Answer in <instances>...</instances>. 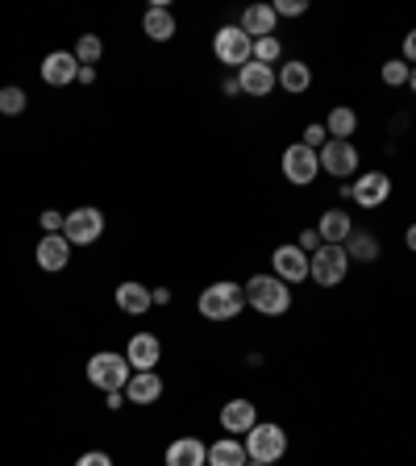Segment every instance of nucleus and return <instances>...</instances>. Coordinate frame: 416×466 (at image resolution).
I'll return each instance as SVG.
<instances>
[{
    "instance_id": "obj_39",
    "label": "nucleus",
    "mask_w": 416,
    "mask_h": 466,
    "mask_svg": "<svg viewBox=\"0 0 416 466\" xmlns=\"http://www.w3.org/2000/svg\"><path fill=\"white\" fill-rule=\"evenodd\" d=\"M105 404H108V408H121V404H125V392H108Z\"/></svg>"
},
{
    "instance_id": "obj_25",
    "label": "nucleus",
    "mask_w": 416,
    "mask_h": 466,
    "mask_svg": "<svg viewBox=\"0 0 416 466\" xmlns=\"http://www.w3.org/2000/svg\"><path fill=\"white\" fill-rule=\"evenodd\" d=\"M345 254L358 258V263H375V258H379V238L367 233V229H354V233L345 238Z\"/></svg>"
},
{
    "instance_id": "obj_37",
    "label": "nucleus",
    "mask_w": 416,
    "mask_h": 466,
    "mask_svg": "<svg viewBox=\"0 0 416 466\" xmlns=\"http://www.w3.org/2000/svg\"><path fill=\"white\" fill-rule=\"evenodd\" d=\"M80 84H96V67H80V75H75Z\"/></svg>"
},
{
    "instance_id": "obj_11",
    "label": "nucleus",
    "mask_w": 416,
    "mask_h": 466,
    "mask_svg": "<svg viewBox=\"0 0 416 466\" xmlns=\"http://www.w3.org/2000/svg\"><path fill=\"white\" fill-rule=\"evenodd\" d=\"M387 196H392V180L383 171H367V175H358L350 183V200H358L362 208H379Z\"/></svg>"
},
{
    "instance_id": "obj_6",
    "label": "nucleus",
    "mask_w": 416,
    "mask_h": 466,
    "mask_svg": "<svg viewBox=\"0 0 416 466\" xmlns=\"http://www.w3.org/2000/svg\"><path fill=\"white\" fill-rule=\"evenodd\" d=\"M345 271H350V254H345V246H329V241H325L321 250L309 258V275L321 287H337L345 279Z\"/></svg>"
},
{
    "instance_id": "obj_12",
    "label": "nucleus",
    "mask_w": 416,
    "mask_h": 466,
    "mask_svg": "<svg viewBox=\"0 0 416 466\" xmlns=\"http://www.w3.org/2000/svg\"><path fill=\"white\" fill-rule=\"evenodd\" d=\"M34 258H38V267H42V271H50V275H55V271H63V267L72 263V241L63 238V233H42Z\"/></svg>"
},
{
    "instance_id": "obj_31",
    "label": "nucleus",
    "mask_w": 416,
    "mask_h": 466,
    "mask_svg": "<svg viewBox=\"0 0 416 466\" xmlns=\"http://www.w3.org/2000/svg\"><path fill=\"white\" fill-rule=\"evenodd\" d=\"M271 9H275V17H300V13H309V4L304 0H275Z\"/></svg>"
},
{
    "instance_id": "obj_34",
    "label": "nucleus",
    "mask_w": 416,
    "mask_h": 466,
    "mask_svg": "<svg viewBox=\"0 0 416 466\" xmlns=\"http://www.w3.org/2000/svg\"><path fill=\"white\" fill-rule=\"evenodd\" d=\"M63 221H67V216H63V213H55V208H47V213L38 216V225L47 229V233H63Z\"/></svg>"
},
{
    "instance_id": "obj_40",
    "label": "nucleus",
    "mask_w": 416,
    "mask_h": 466,
    "mask_svg": "<svg viewBox=\"0 0 416 466\" xmlns=\"http://www.w3.org/2000/svg\"><path fill=\"white\" fill-rule=\"evenodd\" d=\"M404 241H408V250H416V225H408V233H404Z\"/></svg>"
},
{
    "instance_id": "obj_15",
    "label": "nucleus",
    "mask_w": 416,
    "mask_h": 466,
    "mask_svg": "<svg viewBox=\"0 0 416 466\" xmlns=\"http://www.w3.org/2000/svg\"><path fill=\"white\" fill-rule=\"evenodd\" d=\"M275 84H279L275 67H262V63H254V59H250L246 67L238 72V88H242L246 96H259V100H262V96H271Z\"/></svg>"
},
{
    "instance_id": "obj_27",
    "label": "nucleus",
    "mask_w": 416,
    "mask_h": 466,
    "mask_svg": "<svg viewBox=\"0 0 416 466\" xmlns=\"http://www.w3.org/2000/svg\"><path fill=\"white\" fill-rule=\"evenodd\" d=\"M72 55H75V63H80V67H92V63L100 59V55H105V42H100L96 34H83L80 42H75Z\"/></svg>"
},
{
    "instance_id": "obj_24",
    "label": "nucleus",
    "mask_w": 416,
    "mask_h": 466,
    "mask_svg": "<svg viewBox=\"0 0 416 466\" xmlns=\"http://www.w3.org/2000/svg\"><path fill=\"white\" fill-rule=\"evenodd\" d=\"M142 30H146V38H155V42H171V38H175V17H171L163 4H155V9H146Z\"/></svg>"
},
{
    "instance_id": "obj_13",
    "label": "nucleus",
    "mask_w": 416,
    "mask_h": 466,
    "mask_svg": "<svg viewBox=\"0 0 416 466\" xmlns=\"http://www.w3.org/2000/svg\"><path fill=\"white\" fill-rule=\"evenodd\" d=\"M125 359H130L133 371H155L158 359H163V342L155 334H133L130 346H125Z\"/></svg>"
},
{
    "instance_id": "obj_10",
    "label": "nucleus",
    "mask_w": 416,
    "mask_h": 466,
    "mask_svg": "<svg viewBox=\"0 0 416 466\" xmlns=\"http://www.w3.org/2000/svg\"><path fill=\"white\" fill-rule=\"evenodd\" d=\"M271 275L284 279V284H300V279H309V254L300 250V246H275L271 254Z\"/></svg>"
},
{
    "instance_id": "obj_17",
    "label": "nucleus",
    "mask_w": 416,
    "mask_h": 466,
    "mask_svg": "<svg viewBox=\"0 0 416 466\" xmlns=\"http://www.w3.org/2000/svg\"><path fill=\"white\" fill-rule=\"evenodd\" d=\"M259 425V408H254V400H229L225 408H221V429L225 433H250Z\"/></svg>"
},
{
    "instance_id": "obj_38",
    "label": "nucleus",
    "mask_w": 416,
    "mask_h": 466,
    "mask_svg": "<svg viewBox=\"0 0 416 466\" xmlns=\"http://www.w3.org/2000/svg\"><path fill=\"white\" fill-rule=\"evenodd\" d=\"M150 300H155V304H171V292H166V287H155V292H150Z\"/></svg>"
},
{
    "instance_id": "obj_14",
    "label": "nucleus",
    "mask_w": 416,
    "mask_h": 466,
    "mask_svg": "<svg viewBox=\"0 0 416 466\" xmlns=\"http://www.w3.org/2000/svg\"><path fill=\"white\" fill-rule=\"evenodd\" d=\"M75 75H80V63H75L72 50H55V55H47V59H42V80H47L50 88L75 84Z\"/></svg>"
},
{
    "instance_id": "obj_35",
    "label": "nucleus",
    "mask_w": 416,
    "mask_h": 466,
    "mask_svg": "<svg viewBox=\"0 0 416 466\" xmlns=\"http://www.w3.org/2000/svg\"><path fill=\"white\" fill-rule=\"evenodd\" d=\"M75 466H113V458H108L105 450H88V454H80Z\"/></svg>"
},
{
    "instance_id": "obj_23",
    "label": "nucleus",
    "mask_w": 416,
    "mask_h": 466,
    "mask_svg": "<svg viewBox=\"0 0 416 466\" xmlns=\"http://www.w3.org/2000/svg\"><path fill=\"white\" fill-rule=\"evenodd\" d=\"M279 88L292 92V96L309 92V88H312V67H309V63H300V59L284 63V67H279Z\"/></svg>"
},
{
    "instance_id": "obj_9",
    "label": "nucleus",
    "mask_w": 416,
    "mask_h": 466,
    "mask_svg": "<svg viewBox=\"0 0 416 466\" xmlns=\"http://www.w3.org/2000/svg\"><path fill=\"white\" fill-rule=\"evenodd\" d=\"M317 158H321V171H329V175H337V180H345V175H354L358 171L354 142H337V138H329V142L317 150Z\"/></svg>"
},
{
    "instance_id": "obj_7",
    "label": "nucleus",
    "mask_w": 416,
    "mask_h": 466,
    "mask_svg": "<svg viewBox=\"0 0 416 466\" xmlns=\"http://www.w3.org/2000/svg\"><path fill=\"white\" fill-rule=\"evenodd\" d=\"M100 233H105V213L100 208H75L63 221V238L72 241V246H92Z\"/></svg>"
},
{
    "instance_id": "obj_36",
    "label": "nucleus",
    "mask_w": 416,
    "mask_h": 466,
    "mask_svg": "<svg viewBox=\"0 0 416 466\" xmlns=\"http://www.w3.org/2000/svg\"><path fill=\"white\" fill-rule=\"evenodd\" d=\"M404 63H416V30L404 34Z\"/></svg>"
},
{
    "instance_id": "obj_20",
    "label": "nucleus",
    "mask_w": 416,
    "mask_h": 466,
    "mask_svg": "<svg viewBox=\"0 0 416 466\" xmlns=\"http://www.w3.org/2000/svg\"><path fill=\"white\" fill-rule=\"evenodd\" d=\"M317 233H321V241H329V246H345V238L354 233V221H350V213H342V208H329V213L321 216Z\"/></svg>"
},
{
    "instance_id": "obj_22",
    "label": "nucleus",
    "mask_w": 416,
    "mask_h": 466,
    "mask_svg": "<svg viewBox=\"0 0 416 466\" xmlns=\"http://www.w3.org/2000/svg\"><path fill=\"white\" fill-rule=\"evenodd\" d=\"M150 304H155V300H150V287L133 284V279L117 287V309H121V312H130V317H142Z\"/></svg>"
},
{
    "instance_id": "obj_41",
    "label": "nucleus",
    "mask_w": 416,
    "mask_h": 466,
    "mask_svg": "<svg viewBox=\"0 0 416 466\" xmlns=\"http://www.w3.org/2000/svg\"><path fill=\"white\" fill-rule=\"evenodd\" d=\"M408 88H412V92H416V67H412V72H408Z\"/></svg>"
},
{
    "instance_id": "obj_16",
    "label": "nucleus",
    "mask_w": 416,
    "mask_h": 466,
    "mask_svg": "<svg viewBox=\"0 0 416 466\" xmlns=\"http://www.w3.org/2000/svg\"><path fill=\"white\" fill-rule=\"evenodd\" d=\"M166 466H208V445L200 437H175L166 445Z\"/></svg>"
},
{
    "instance_id": "obj_21",
    "label": "nucleus",
    "mask_w": 416,
    "mask_h": 466,
    "mask_svg": "<svg viewBox=\"0 0 416 466\" xmlns=\"http://www.w3.org/2000/svg\"><path fill=\"white\" fill-rule=\"evenodd\" d=\"M250 454L238 437H221V442L208 445V466H246Z\"/></svg>"
},
{
    "instance_id": "obj_19",
    "label": "nucleus",
    "mask_w": 416,
    "mask_h": 466,
    "mask_svg": "<svg viewBox=\"0 0 416 466\" xmlns=\"http://www.w3.org/2000/svg\"><path fill=\"white\" fill-rule=\"evenodd\" d=\"M275 21H279V17H275L271 4H250V9L242 13V34L254 38V42H259V38H275Z\"/></svg>"
},
{
    "instance_id": "obj_5",
    "label": "nucleus",
    "mask_w": 416,
    "mask_h": 466,
    "mask_svg": "<svg viewBox=\"0 0 416 466\" xmlns=\"http://www.w3.org/2000/svg\"><path fill=\"white\" fill-rule=\"evenodd\" d=\"M213 55L225 63V67H238L242 72V67L254 59V38L242 34V25H221L213 38Z\"/></svg>"
},
{
    "instance_id": "obj_30",
    "label": "nucleus",
    "mask_w": 416,
    "mask_h": 466,
    "mask_svg": "<svg viewBox=\"0 0 416 466\" xmlns=\"http://www.w3.org/2000/svg\"><path fill=\"white\" fill-rule=\"evenodd\" d=\"M383 84H387V88H400V84H408V63H404V59H392V63H383Z\"/></svg>"
},
{
    "instance_id": "obj_3",
    "label": "nucleus",
    "mask_w": 416,
    "mask_h": 466,
    "mask_svg": "<svg viewBox=\"0 0 416 466\" xmlns=\"http://www.w3.org/2000/svg\"><path fill=\"white\" fill-rule=\"evenodd\" d=\"M133 367L125 354H113V350H100V354H92L88 359V379L100 387V392H125V383H130Z\"/></svg>"
},
{
    "instance_id": "obj_4",
    "label": "nucleus",
    "mask_w": 416,
    "mask_h": 466,
    "mask_svg": "<svg viewBox=\"0 0 416 466\" xmlns=\"http://www.w3.org/2000/svg\"><path fill=\"white\" fill-rule=\"evenodd\" d=\"M246 454L250 462H262V466H275L279 458L287 454V433L279 429V425H254V429L246 433Z\"/></svg>"
},
{
    "instance_id": "obj_18",
    "label": "nucleus",
    "mask_w": 416,
    "mask_h": 466,
    "mask_svg": "<svg viewBox=\"0 0 416 466\" xmlns=\"http://www.w3.org/2000/svg\"><path fill=\"white\" fill-rule=\"evenodd\" d=\"M158 395H163V379L155 371H133L130 383H125V400L130 404H155Z\"/></svg>"
},
{
    "instance_id": "obj_32",
    "label": "nucleus",
    "mask_w": 416,
    "mask_h": 466,
    "mask_svg": "<svg viewBox=\"0 0 416 466\" xmlns=\"http://www.w3.org/2000/svg\"><path fill=\"white\" fill-rule=\"evenodd\" d=\"M296 246H300V250H304V254H309V258H312V254L321 250L325 241H321V233H317V229H304V233H300V238H296Z\"/></svg>"
},
{
    "instance_id": "obj_28",
    "label": "nucleus",
    "mask_w": 416,
    "mask_h": 466,
    "mask_svg": "<svg viewBox=\"0 0 416 466\" xmlns=\"http://www.w3.org/2000/svg\"><path fill=\"white\" fill-rule=\"evenodd\" d=\"M279 59H284V42H279V38H259V42H254V63L275 67Z\"/></svg>"
},
{
    "instance_id": "obj_1",
    "label": "nucleus",
    "mask_w": 416,
    "mask_h": 466,
    "mask_svg": "<svg viewBox=\"0 0 416 466\" xmlns=\"http://www.w3.org/2000/svg\"><path fill=\"white\" fill-rule=\"evenodd\" d=\"M246 304L254 312H262V317H284L287 309H292V292H287L284 279L275 275H254L246 284Z\"/></svg>"
},
{
    "instance_id": "obj_42",
    "label": "nucleus",
    "mask_w": 416,
    "mask_h": 466,
    "mask_svg": "<svg viewBox=\"0 0 416 466\" xmlns=\"http://www.w3.org/2000/svg\"><path fill=\"white\" fill-rule=\"evenodd\" d=\"M246 466H262V462H246Z\"/></svg>"
},
{
    "instance_id": "obj_2",
    "label": "nucleus",
    "mask_w": 416,
    "mask_h": 466,
    "mask_svg": "<svg viewBox=\"0 0 416 466\" xmlns=\"http://www.w3.org/2000/svg\"><path fill=\"white\" fill-rule=\"evenodd\" d=\"M242 304H246V287L229 284V279L208 284L200 292V317H208V321H233L242 312Z\"/></svg>"
},
{
    "instance_id": "obj_26",
    "label": "nucleus",
    "mask_w": 416,
    "mask_h": 466,
    "mask_svg": "<svg viewBox=\"0 0 416 466\" xmlns=\"http://www.w3.org/2000/svg\"><path fill=\"white\" fill-rule=\"evenodd\" d=\"M358 130V113L354 108H345V105H337L329 113V121H325V133L329 138H337V142H350V133Z\"/></svg>"
},
{
    "instance_id": "obj_8",
    "label": "nucleus",
    "mask_w": 416,
    "mask_h": 466,
    "mask_svg": "<svg viewBox=\"0 0 416 466\" xmlns=\"http://www.w3.org/2000/svg\"><path fill=\"white\" fill-rule=\"evenodd\" d=\"M284 175L292 183H312L317 175H321V158H317V150H309L304 142H296V146H287L284 150Z\"/></svg>"
},
{
    "instance_id": "obj_29",
    "label": "nucleus",
    "mask_w": 416,
    "mask_h": 466,
    "mask_svg": "<svg viewBox=\"0 0 416 466\" xmlns=\"http://www.w3.org/2000/svg\"><path fill=\"white\" fill-rule=\"evenodd\" d=\"M0 113H4V117L25 113V92L21 88H0Z\"/></svg>"
},
{
    "instance_id": "obj_33",
    "label": "nucleus",
    "mask_w": 416,
    "mask_h": 466,
    "mask_svg": "<svg viewBox=\"0 0 416 466\" xmlns=\"http://www.w3.org/2000/svg\"><path fill=\"white\" fill-rule=\"evenodd\" d=\"M300 142L309 146V150H321V146L329 142V133H325V125H309V130H304V138H300Z\"/></svg>"
}]
</instances>
